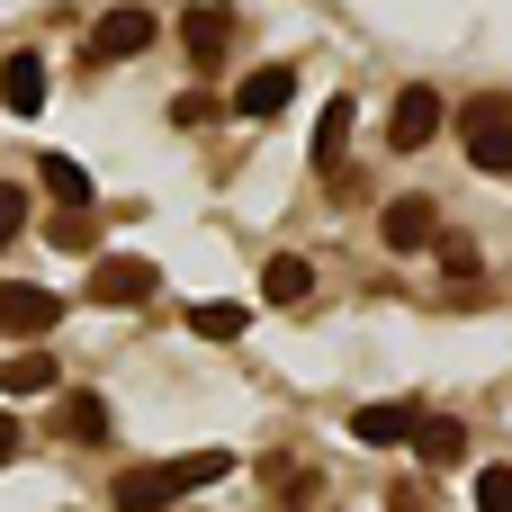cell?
Returning a JSON list of instances; mask_svg holds the SVG:
<instances>
[{
	"label": "cell",
	"mask_w": 512,
	"mask_h": 512,
	"mask_svg": "<svg viewBox=\"0 0 512 512\" xmlns=\"http://www.w3.org/2000/svg\"><path fill=\"white\" fill-rule=\"evenodd\" d=\"M108 504H117V512H171V504H180V486H171V468H126V477L108 486Z\"/></svg>",
	"instance_id": "8"
},
{
	"label": "cell",
	"mask_w": 512,
	"mask_h": 512,
	"mask_svg": "<svg viewBox=\"0 0 512 512\" xmlns=\"http://www.w3.org/2000/svg\"><path fill=\"white\" fill-rule=\"evenodd\" d=\"M288 99H297V72H288V63H261V72H243V90H234V117H252V126H261V117H279Z\"/></svg>",
	"instance_id": "6"
},
{
	"label": "cell",
	"mask_w": 512,
	"mask_h": 512,
	"mask_svg": "<svg viewBox=\"0 0 512 512\" xmlns=\"http://www.w3.org/2000/svg\"><path fill=\"white\" fill-rule=\"evenodd\" d=\"M0 108L9 117H36L45 108V54H9L0 63Z\"/></svg>",
	"instance_id": "9"
},
{
	"label": "cell",
	"mask_w": 512,
	"mask_h": 512,
	"mask_svg": "<svg viewBox=\"0 0 512 512\" xmlns=\"http://www.w3.org/2000/svg\"><path fill=\"white\" fill-rule=\"evenodd\" d=\"M396 512H432V495L423 486H396Z\"/></svg>",
	"instance_id": "25"
},
{
	"label": "cell",
	"mask_w": 512,
	"mask_h": 512,
	"mask_svg": "<svg viewBox=\"0 0 512 512\" xmlns=\"http://www.w3.org/2000/svg\"><path fill=\"white\" fill-rule=\"evenodd\" d=\"M189 333H198V342H243V333H252V306H234V297L189 306Z\"/></svg>",
	"instance_id": "17"
},
{
	"label": "cell",
	"mask_w": 512,
	"mask_h": 512,
	"mask_svg": "<svg viewBox=\"0 0 512 512\" xmlns=\"http://www.w3.org/2000/svg\"><path fill=\"white\" fill-rule=\"evenodd\" d=\"M18 459V414H0V468Z\"/></svg>",
	"instance_id": "24"
},
{
	"label": "cell",
	"mask_w": 512,
	"mask_h": 512,
	"mask_svg": "<svg viewBox=\"0 0 512 512\" xmlns=\"http://www.w3.org/2000/svg\"><path fill=\"white\" fill-rule=\"evenodd\" d=\"M459 144L477 171H512V99H468L459 108Z\"/></svg>",
	"instance_id": "1"
},
{
	"label": "cell",
	"mask_w": 512,
	"mask_h": 512,
	"mask_svg": "<svg viewBox=\"0 0 512 512\" xmlns=\"http://www.w3.org/2000/svg\"><path fill=\"white\" fill-rule=\"evenodd\" d=\"M306 288H315V261H306V252H279V261L261 270V297H270V306H297Z\"/></svg>",
	"instance_id": "16"
},
{
	"label": "cell",
	"mask_w": 512,
	"mask_h": 512,
	"mask_svg": "<svg viewBox=\"0 0 512 512\" xmlns=\"http://www.w3.org/2000/svg\"><path fill=\"white\" fill-rule=\"evenodd\" d=\"M36 180H45V198H54V207H90V171H81L72 153H45V162H36Z\"/></svg>",
	"instance_id": "15"
},
{
	"label": "cell",
	"mask_w": 512,
	"mask_h": 512,
	"mask_svg": "<svg viewBox=\"0 0 512 512\" xmlns=\"http://www.w3.org/2000/svg\"><path fill=\"white\" fill-rule=\"evenodd\" d=\"M378 234H387V252H423V243L441 234V216H432V198H396V207L378 216Z\"/></svg>",
	"instance_id": "10"
},
{
	"label": "cell",
	"mask_w": 512,
	"mask_h": 512,
	"mask_svg": "<svg viewBox=\"0 0 512 512\" xmlns=\"http://www.w3.org/2000/svg\"><path fill=\"white\" fill-rule=\"evenodd\" d=\"M45 387H54V360H45V351L0 360V396H45Z\"/></svg>",
	"instance_id": "19"
},
{
	"label": "cell",
	"mask_w": 512,
	"mask_h": 512,
	"mask_svg": "<svg viewBox=\"0 0 512 512\" xmlns=\"http://www.w3.org/2000/svg\"><path fill=\"white\" fill-rule=\"evenodd\" d=\"M477 512H512V468H486L477 477Z\"/></svg>",
	"instance_id": "21"
},
{
	"label": "cell",
	"mask_w": 512,
	"mask_h": 512,
	"mask_svg": "<svg viewBox=\"0 0 512 512\" xmlns=\"http://www.w3.org/2000/svg\"><path fill=\"white\" fill-rule=\"evenodd\" d=\"M63 324V297L54 288H36V279H0V333L9 342H45Z\"/></svg>",
	"instance_id": "2"
},
{
	"label": "cell",
	"mask_w": 512,
	"mask_h": 512,
	"mask_svg": "<svg viewBox=\"0 0 512 512\" xmlns=\"http://www.w3.org/2000/svg\"><path fill=\"white\" fill-rule=\"evenodd\" d=\"M441 117H450V108H441V90H423V81H414V90L396 99V117H387V144H396V153H423V144L441 135Z\"/></svg>",
	"instance_id": "5"
},
{
	"label": "cell",
	"mask_w": 512,
	"mask_h": 512,
	"mask_svg": "<svg viewBox=\"0 0 512 512\" xmlns=\"http://www.w3.org/2000/svg\"><path fill=\"white\" fill-rule=\"evenodd\" d=\"M162 468H171V486H180V495H198V486L234 477V450H189V459H162Z\"/></svg>",
	"instance_id": "18"
},
{
	"label": "cell",
	"mask_w": 512,
	"mask_h": 512,
	"mask_svg": "<svg viewBox=\"0 0 512 512\" xmlns=\"http://www.w3.org/2000/svg\"><path fill=\"white\" fill-rule=\"evenodd\" d=\"M351 126H360V117H351V99H333V108L315 117V171H342V153H351Z\"/></svg>",
	"instance_id": "14"
},
{
	"label": "cell",
	"mask_w": 512,
	"mask_h": 512,
	"mask_svg": "<svg viewBox=\"0 0 512 512\" xmlns=\"http://www.w3.org/2000/svg\"><path fill=\"white\" fill-rule=\"evenodd\" d=\"M180 45H189L198 63H216V54L234 45V9H189V18H180Z\"/></svg>",
	"instance_id": "13"
},
{
	"label": "cell",
	"mask_w": 512,
	"mask_h": 512,
	"mask_svg": "<svg viewBox=\"0 0 512 512\" xmlns=\"http://www.w3.org/2000/svg\"><path fill=\"white\" fill-rule=\"evenodd\" d=\"M144 45H153V9H108L90 27V63H135Z\"/></svg>",
	"instance_id": "4"
},
{
	"label": "cell",
	"mask_w": 512,
	"mask_h": 512,
	"mask_svg": "<svg viewBox=\"0 0 512 512\" xmlns=\"http://www.w3.org/2000/svg\"><path fill=\"white\" fill-rule=\"evenodd\" d=\"M207 117H216V99H207V90H189V99H171V126H207Z\"/></svg>",
	"instance_id": "23"
},
{
	"label": "cell",
	"mask_w": 512,
	"mask_h": 512,
	"mask_svg": "<svg viewBox=\"0 0 512 512\" xmlns=\"http://www.w3.org/2000/svg\"><path fill=\"white\" fill-rule=\"evenodd\" d=\"M414 459H423V468H459V459H468V423L423 414V423H414Z\"/></svg>",
	"instance_id": "12"
},
{
	"label": "cell",
	"mask_w": 512,
	"mask_h": 512,
	"mask_svg": "<svg viewBox=\"0 0 512 512\" xmlns=\"http://www.w3.org/2000/svg\"><path fill=\"white\" fill-rule=\"evenodd\" d=\"M54 432H63V441H81V450H90V441H108V396L63 387V396H54Z\"/></svg>",
	"instance_id": "7"
},
{
	"label": "cell",
	"mask_w": 512,
	"mask_h": 512,
	"mask_svg": "<svg viewBox=\"0 0 512 512\" xmlns=\"http://www.w3.org/2000/svg\"><path fill=\"white\" fill-rule=\"evenodd\" d=\"M90 234H99L90 207H54V243H63V252H90Z\"/></svg>",
	"instance_id": "20"
},
{
	"label": "cell",
	"mask_w": 512,
	"mask_h": 512,
	"mask_svg": "<svg viewBox=\"0 0 512 512\" xmlns=\"http://www.w3.org/2000/svg\"><path fill=\"white\" fill-rule=\"evenodd\" d=\"M153 288H162V270L135 261V252H108L90 270V306H153Z\"/></svg>",
	"instance_id": "3"
},
{
	"label": "cell",
	"mask_w": 512,
	"mask_h": 512,
	"mask_svg": "<svg viewBox=\"0 0 512 512\" xmlns=\"http://www.w3.org/2000/svg\"><path fill=\"white\" fill-rule=\"evenodd\" d=\"M27 234V189H0V252Z\"/></svg>",
	"instance_id": "22"
},
{
	"label": "cell",
	"mask_w": 512,
	"mask_h": 512,
	"mask_svg": "<svg viewBox=\"0 0 512 512\" xmlns=\"http://www.w3.org/2000/svg\"><path fill=\"white\" fill-rule=\"evenodd\" d=\"M414 423H423V405H360V414H351V441L396 450V441H414Z\"/></svg>",
	"instance_id": "11"
}]
</instances>
